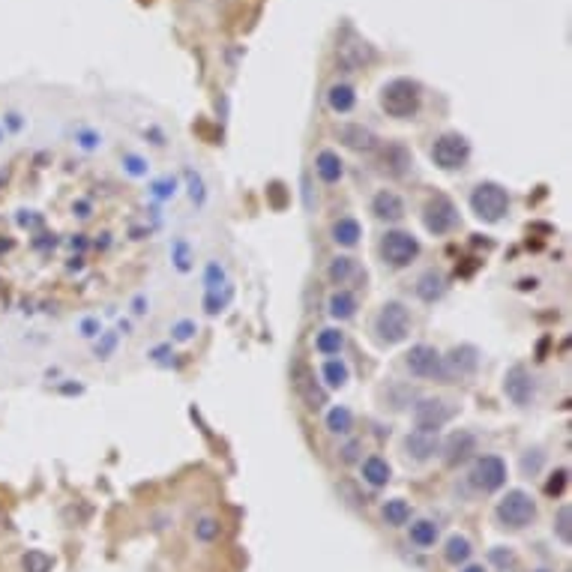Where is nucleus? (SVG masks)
Returning a JSON list of instances; mask_svg holds the SVG:
<instances>
[{
	"label": "nucleus",
	"mask_w": 572,
	"mask_h": 572,
	"mask_svg": "<svg viewBox=\"0 0 572 572\" xmlns=\"http://www.w3.org/2000/svg\"><path fill=\"white\" fill-rule=\"evenodd\" d=\"M411 330H413V318H411L408 306L398 303V300H387V303L378 309L375 321H371V333H375V339L387 348L402 345V341L411 336Z\"/></svg>",
	"instance_id": "nucleus-1"
},
{
	"label": "nucleus",
	"mask_w": 572,
	"mask_h": 572,
	"mask_svg": "<svg viewBox=\"0 0 572 572\" xmlns=\"http://www.w3.org/2000/svg\"><path fill=\"white\" fill-rule=\"evenodd\" d=\"M381 108L390 114L396 120H411L413 114L420 111L423 105V93H420V84L411 81V78H393L381 88Z\"/></svg>",
	"instance_id": "nucleus-2"
},
{
	"label": "nucleus",
	"mask_w": 572,
	"mask_h": 572,
	"mask_svg": "<svg viewBox=\"0 0 572 572\" xmlns=\"http://www.w3.org/2000/svg\"><path fill=\"white\" fill-rule=\"evenodd\" d=\"M536 516H539L536 500L524 489H509L494 507V519L504 527H509V531H524V527H531L536 521Z\"/></svg>",
	"instance_id": "nucleus-3"
},
{
	"label": "nucleus",
	"mask_w": 572,
	"mask_h": 572,
	"mask_svg": "<svg viewBox=\"0 0 572 572\" xmlns=\"http://www.w3.org/2000/svg\"><path fill=\"white\" fill-rule=\"evenodd\" d=\"M470 210H474V216L480 222L497 225L500 219H507V213H509V192L492 180L477 183L474 192H470Z\"/></svg>",
	"instance_id": "nucleus-4"
},
{
	"label": "nucleus",
	"mask_w": 572,
	"mask_h": 572,
	"mask_svg": "<svg viewBox=\"0 0 572 572\" xmlns=\"http://www.w3.org/2000/svg\"><path fill=\"white\" fill-rule=\"evenodd\" d=\"M378 252H381V261L387 267L405 270V267H411L413 261L420 258V240L413 237L411 231H398V228H393V231H387L381 237Z\"/></svg>",
	"instance_id": "nucleus-5"
},
{
	"label": "nucleus",
	"mask_w": 572,
	"mask_h": 572,
	"mask_svg": "<svg viewBox=\"0 0 572 572\" xmlns=\"http://www.w3.org/2000/svg\"><path fill=\"white\" fill-rule=\"evenodd\" d=\"M432 162L440 171H462L470 162V141L459 132H443L432 144Z\"/></svg>",
	"instance_id": "nucleus-6"
},
{
	"label": "nucleus",
	"mask_w": 572,
	"mask_h": 572,
	"mask_svg": "<svg viewBox=\"0 0 572 572\" xmlns=\"http://www.w3.org/2000/svg\"><path fill=\"white\" fill-rule=\"evenodd\" d=\"M470 485H474L477 492L482 494H494L507 485V462L500 459V455H480V459L474 462V467H470L467 474Z\"/></svg>",
	"instance_id": "nucleus-7"
},
{
	"label": "nucleus",
	"mask_w": 572,
	"mask_h": 572,
	"mask_svg": "<svg viewBox=\"0 0 572 572\" xmlns=\"http://www.w3.org/2000/svg\"><path fill=\"white\" fill-rule=\"evenodd\" d=\"M455 417V408L447 398H420L417 405H413V423H417V432H425V435H438L443 425Z\"/></svg>",
	"instance_id": "nucleus-8"
},
{
	"label": "nucleus",
	"mask_w": 572,
	"mask_h": 572,
	"mask_svg": "<svg viewBox=\"0 0 572 572\" xmlns=\"http://www.w3.org/2000/svg\"><path fill=\"white\" fill-rule=\"evenodd\" d=\"M423 225H425L428 234L443 237V234H450L459 228V210H455V204L447 195H432L423 207Z\"/></svg>",
	"instance_id": "nucleus-9"
},
{
	"label": "nucleus",
	"mask_w": 572,
	"mask_h": 572,
	"mask_svg": "<svg viewBox=\"0 0 572 572\" xmlns=\"http://www.w3.org/2000/svg\"><path fill=\"white\" fill-rule=\"evenodd\" d=\"M440 351L432 345H413L405 354V369L420 381H440L443 383V366H440Z\"/></svg>",
	"instance_id": "nucleus-10"
},
{
	"label": "nucleus",
	"mask_w": 572,
	"mask_h": 572,
	"mask_svg": "<svg viewBox=\"0 0 572 572\" xmlns=\"http://www.w3.org/2000/svg\"><path fill=\"white\" fill-rule=\"evenodd\" d=\"M440 366H443V383L465 381L470 375H477L480 351L474 345H459V348H452L447 356H440Z\"/></svg>",
	"instance_id": "nucleus-11"
},
{
	"label": "nucleus",
	"mask_w": 572,
	"mask_h": 572,
	"mask_svg": "<svg viewBox=\"0 0 572 572\" xmlns=\"http://www.w3.org/2000/svg\"><path fill=\"white\" fill-rule=\"evenodd\" d=\"M504 393L516 408H531L536 402V378L524 366H512L504 375Z\"/></svg>",
	"instance_id": "nucleus-12"
},
{
	"label": "nucleus",
	"mask_w": 572,
	"mask_h": 572,
	"mask_svg": "<svg viewBox=\"0 0 572 572\" xmlns=\"http://www.w3.org/2000/svg\"><path fill=\"white\" fill-rule=\"evenodd\" d=\"M336 135H339L341 144H345L348 150H354V153H375L381 147L378 135L363 123H341L336 129Z\"/></svg>",
	"instance_id": "nucleus-13"
},
{
	"label": "nucleus",
	"mask_w": 572,
	"mask_h": 572,
	"mask_svg": "<svg viewBox=\"0 0 572 572\" xmlns=\"http://www.w3.org/2000/svg\"><path fill=\"white\" fill-rule=\"evenodd\" d=\"M411 165H413V156L405 144H398V141H393V144H387L381 150V171L387 177H396V180L408 177Z\"/></svg>",
	"instance_id": "nucleus-14"
},
{
	"label": "nucleus",
	"mask_w": 572,
	"mask_h": 572,
	"mask_svg": "<svg viewBox=\"0 0 572 572\" xmlns=\"http://www.w3.org/2000/svg\"><path fill=\"white\" fill-rule=\"evenodd\" d=\"M440 452H443V459H447V465L455 467V465L467 462L470 455L477 452V438L470 435V432H465V428H459V432H452L447 438V443L440 447Z\"/></svg>",
	"instance_id": "nucleus-15"
},
{
	"label": "nucleus",
	"mask_w": 572,
	"mask_h": 572,
	"mask_svg": "<svg viewBox=\"0 0 572 572\" xmlns=\"http://www.w3.org/2000/svg\"><path fill=\"white\" fill-rule=\"evenodd\" d=\"M402 450H405V455L411 462L423 465V462L432 459V455L440 452V440H438V435H425V432H417V428H413L411 435H405Z\"/></svg>",
	"instance_id": "nucleus-16"
},
{
	"label": "nucleus",
	"mask_w": 572,
	"mask_h": 572,
	"mask_svg": "<svg viewBox=\"0 0 572 572\" xmlns=\"http://www.w3.org/2000/svg\"><path fill=\"white\" fill-rule=\"evenodd\" d=\"M294 378H297L294 387H297L300 398L306 402V408H309V411H321V408L327 405V390L321 387L318 381H314L312 371H306L303 366H297V375H294Z\"/></svg>",
	"instance_id": "nucleus-17"
},
{
	"label": "nucleus",
	"mask_w": 572,
	"mask_h": 572,
	"mask_svg": "<svg viewBox=\"0 0 572 572\" xmlns=\"http://www.w3.org/2000/svg\"><path fill=\"white\" fill-rule=\"evenodd\" d=\"M371 213H375V219H381V222H402L405 219V201L393 189H381V192H375V198H371Z\"/></svg>",
	"instance_id": "nucleus-18"
},
{
	"label": "nucleus",
	"mask_w": 572,
	"mask_h": 572,
	"mask_svg": "<svg viewBox=\"0 0 572 572\" xmlns=\"http://www.w3.org/2000/svg\"><path fill=\"white\" fill-rule=\"evenodd\" d=\"M417 297L423 300V303H438V300L447 294V279H443V273L440 270H425V273L417 279Z\"/></svg>",
	"instance_id": "nucleus-19"
},
{
	"label": "nucleus",
	"mask_w": 572,
	"mask_h": 572,
	"mask_svg": "<svg viewBox=\"0 0 572 572\" xmlns=\"http://www.w3.org/2000/svg\"><path fill=\"white\" fill-rule=\"evenodd\" d=\"M330 237H333L336 246H341V249H354L356 243H360V237H363V228H360V222H356L354 216H341V219L333 222Z\"/></svg>",
	"instance_id": "nucleus-20"
},
{
	"label": "nucleus",
	"mask_w": 572,
	"mask_h": 572,
	"mask_svg": "<svg viewBox=\"0 0 572 572\" xmlns=\"http://www.w3.org/2000/svg\"><path fill=\"white\" fill-rule=\"evenodd\" d=\"M314 174H318L324 183H339L345 177V165H341L336 150H321L314 156Z\"/></svg>",
	"instance_id": "nucleus-21"
},
{
	"label": "nucleus",
	"mask_w": 572,
	"mask_h": 572,
	"mask_svg": "<svg viewBox=\"0 0 572 572\" xmlns=\"http://www.w3.org/2000/svg\"><path fill=\"white\" fill-rule=\"evenodd\" d=\"M360 470H363V480L371 485V489H383L393 477L387 459H381V455H369V459L360 465Z\"/></svg>",
	"instance_id": "nucleus-22"
},
{
	"label": "nucleus",
	"mask_w": 572,
	"mask_h": 572,
	"mask_svg": "<svg viewBox=\"0 0 572 572\" xmlns=\"http://www.w3.org/2000/svg\"><path fill=\"white\" fill-rule=\"evenodd\" d=\"M327 312H330V318H336V321H348L356 314V297L345 288H336L330 294V300H327Z\"/></svg>",
	"instance_id": "nucleus-23"
},
{
	"label": "nucleus",
	"mask_w": 572,
	"mask_h": 572,
	"mask_svg": "<svg viewBox=\"0 0 572 572\" xmlns=\"http://www.w3.org/2000/svg\"><path fill=\"white\" fill-rule=\"evenodd\" d=\"M470 554H474V546H470V539L462 536V534H452L447 542H443V561H447L450 566L467 563Z\"/></svg>",
	"instance_id": "nucleus-24"
},
{
	"label": "nucleus",
	"mask_w": 572,
	"mask_h": 572,
	"mask_svg": "<svg viewBox=\"0 0 572 572\" xmlns=\"http://www.w3.org/2000/svg\"><path fill=\"white\" fill-rule=\"evenodd\" d=\"M408 536H411V542L417 549H432L438 542V536H440V531H438V524L432 519H417V521H411Z\"/></svg>",
	"instance_id": "nucleus-25"
},
{
	"label": "nucleus",
	"mask_w": 572,
	"mask_h": 572,
	"mask_svg": "<svg viewBox=\"0 0 572 572\" xmlns=\"http://www.w3.org/2000/svg\"><path fill=\"white\" fill-rule=\"evenodd\" d=\"M321 378L327 383V390H341L351 381V369L345 360H327L321 366Z\"/></svg>",
	"instance_id": "nucleus-26"
},
{
	"label": "nucleus",
	"mask_w": 572,
	"mask_h": 572,
	"mask_svg": "<svg viewBox=\"0 0 572 572\" xmlns=\"http://www.w3.org/2000/svg\"><path fill=\"white\" fill-rule=\"evenodd\" d=\"M327 105L336 114H348L354 105H356V93L351 84H333L330 90H327Z\"/></svg>",
	"instance_id": "nucleus-27"
},
{
	"label": "nucleus",
	"mask_w": 572,
	"mask_h": 572,
	"mask_svg": "<svg viewBox=\"0 0 572 572\" xmlns=\"http://www.w3.org/2000/svg\"><path fill=\"white\" fill-rule=\"evenodd\" d=\"M356 273V261L351 258V255H336V258L330 261V267H327V279H330V285H348Z\"/></svg>",
	"instance_id": "nucleus-28"
},
{
	"label": "nucleus",
	"mask_w": 572,
	"mask_h": 572,
	"mask_svg": "<svg viewBox=\"0 0 572 572\" xmlns=\"http://www.w3.org/2000/svg\"><path fill=\"white\" fill-rule=\"evenodd\" d=\"M381 512H383V521H387L390 527H405L411 521V516H413V509H411V504L405 497H390Z\"/></svg>",
	"instance_id": "nucleus-29"
},
{
	"label": "nucleus",
	"mask_w": 572,
	"mask_h": 572,
	"mask_svg": "<svg viewBox=\"0 0 572 572\" xmlns=\"http://www.w3.org/2000/svg\"><path fill=\"white\" fill-rule=\"evenodd\" d=\"M314 348H318V354H324V356H336V354H341V348H345V333H341L339 327H324L318 333V339H314Z\"/></svg>",
	"instance_id": "nucleus-30"
},
{
	"label": "nucleus",
	"mask_w": 572,
	"mask_h": 572,
	"mask_svg": "<svg viewBox=\"0 0 572 572\" xmlns=\"http://www.w3.org/2000/svg\"><path fill=\"white\" fill-rule=\"evenodd\" d=\"M354 428V413L345 405H336L327 411V432L330 435H348Z\"/></svg>",
	"instance_id": "nucleus-31"
},
{
	"label": "nucleus",
	"mask_w": 572,
	"mask_h": 572,
	"mask_svg": "<svg viewBox=\"0 0 572 572\" xmlns=\"http://www.w3.org/2000/svg\"><path fill=\"white\" fill-rule=\"evenodd\" d=\"M371 60V48L366 42H351V46H341V63L348 69H360L363 63Z\"/></svg>",
	"instance_id": "nucleus-32"
},
{
	"label": "nucleus",
	"mask_w": 572,
	"mask_h": 572,
	"mask_svg": "<svg viewBox=\"0 0 572 572\" xmlns=\"http://www.w3.org/2000/svg\"><path fill=\"white\" fill-rule=\"evenodd\" d=\"M222 536V524H219V519H213V516H201L195 521V539L198 542H204V546H210V542H216Z\"/></svg>",
	"instance_id": "nucleus-33"
},
{
	"label": "nucleus",
	"mask_w": 572,
	"mask_h": 572,
	"mask_svg": "<svg viewBox=\"0 0 572 572\" xmlns=\"http://www.w3.org/2000/svg\"><path fill=\"white\" fill-rule=\"evenodd\" d=\"M554 536L561 539L563 546H569V542H572V509L566 504L554 512Z\"/></svg>",
	"instance_id": "nucleus-34"
},
{
	"label": "nucleus",
	"mask_w": 572,
	"mask_h": 572,
	"mask_svg": "<svg viewBox=\"0 0 572 572\" xmlns=\"http://www.w3.org/2000/svg\"><path fill=\"white\" fill-rule=\"evenodd\" d=\"M51 566H54V557L46 554V551L33 549V551L24 554V569L27 572H51Z\"/></svg>",
	"instance_id": "nucleus-35"
},
{
	"label": "nucleus",
	"mask_w": 572,
	"mask_h": 572,
	"mask_svg": "<svg viewBox=\"0 0 572 572\" xmlns=\"http://www.w3.org/2000/svg\"><path fill=\"white\" fill-rule=\"evenodd\" d=\"M566 482H569V470L566 467H557L554 474L549 477V482H546V494L549 497H561L563 489H566Z\"/></svg>",
	"instance_id": "nucleus-36"
},
{
	"label": "nucleus",
	"mask_w": 572,
	"mask_h": 572,
	"mask_svg": "<svg viewBox=\"0 0 572 572\" xmlns=\"http://www.w3.org/2000/svg\"><path fill=\"white\" fill-rule=\"evenodd\" d=\"M225 270H222V264H216V261H210L207 264V291H219V288H225Z\"/></svg>",
	"instance_id": "nucleus-37"
},
{
	"label": "nucleus",
	"mask_w": 572,
	"mask_h": 572,
	"mask_svg": "<svg viewBox=\"0 0 572 572\" xmlns=\"http://www.w3.org/2000/svg\"><path fill=\"white\" fill-rule=\"evenodd\" d=\"M195 333H198L195 321H177L174 327H171V339H174V341H189Z\"/></svg>",
	"instance_id": "nucleus-38"
},
{
	"label": "nucleus",
	"mask_w": 572,
	"mask_h": 572,
	"mask_svg": "<svg viewBox=\"0 0 572 572\" xmlns=\"http://www.w3.org/2000/svg\"><path fill=\"white\" fill-rule=\"evenodd\" d=\"M360 450H363V443H360V440H348L345 447L339 450V459L345 462V465H354V462H360Z\"/></svg>",
	"instance_id": "nucleus-39"
},
{
	"label": "nucleus",
	"mask_w": 572,
	"mask_h": 572,
	"mask_svg": "<svg viewBox=\"0 0 572 572\" xmlns=\"http://www.w3.org/2000/svg\"><path fill=\"white\" fill-rule=\"evenodd\" d=\"M189 195H192L195 204H204V183L198 174H189Z\"/></svg>",
	"instance_id": "nucleus-40"
},
{
	"label": "nucleus",
	"mask_w": 572,
	"mask_h": 572,
	"mask_svg": "<svg viewBox=\"0 0 572 572\" xmlns=\"http://www.w3.org/2000/svg\"><path fill=\"white\" fill-rule=\"evenodd\" d=\"M174 258H177V267H180V270H189V246H186L183 240L174 243Z\"/></svg>",
	"instance_id": "nucleus-41"
},
{
	"label": "nucleus",
	"mask_w": 572,
	"mask_h": 572,
	"mask_svg": "<svg viewBox=\"0 0 572 572\" xmlns=\"http://www.w3.org/2000/svg\"><path fill=\"white\" fill-rule=\"evenodd\" d=\"M531 452H534V459H531V455H524V459H521V470H524V474H536L539 465H542V452L539 450H531Z\"/></svg>",
	"instance_id": "nucleus-42"
},
{
	"label": "nucleus",
	"mask_w": 572,
	"mask_h": 572,
	"mask_svg": "<svg viewBox=\"0 0 572 572\" xmlns=\"http://www.w3.org/2000/svg\"><path fill=\"white\" fill-rule=\"evenodd\" d=\"M114 345H117V336L108 333V336L102 339V345H96V356H99V360H108V354L114 351Z\"/></svg>",
	"instance_id": "nucleus-43"
},
{
	"label": "nucleus",
	"mask_w": 572,
	"mask_h": 572,
	"mask_svg": "<svg viewBox=\"0 0 572 572\" xmlns=\"http://www.w3.org/2000/svg\"><path fill=\"white\" fill-rule=\"evenodd\" d=\"M174 180H159V183H153V195L156 198H171V195H174Z\"/></svg>",
	"instance_id": "nucleus-44"
},
{
	"label": "nucleus",
	"mask_w": 572,
	"mask_h": 572,
	"mask_svg": "<svg viewBox=\"0 0 572 572\" xmlns=\"http://www.w3.org/2000/svg\"><path fill=\"white\" fill-rule=\"evenodd\" d=\"M126 168H129V174H135V177H141V174H147V168H144V162L138 159V156H126Z\"/></svg>",
	"instance_id": "nucleus-45"
},
{
	"label": "nucleus",
	"mask_w": 572,
	"mask_h": 572,
	"mask_svg": "<svg viewBox=\"0 0 572 572\" xmlns=\"http://www.w3.org/2000/svg\"><path fill=\"white\" fill-rule=\"evenodd\" d=\"M81 330H84V336L88 339H93V336H99V321H93V318H88L81 324Z\"/></svg>",
	"instance_id": "nucleus-46"
},
{
	"label": "nucleus",
	"mask_w": 572,
	"mask_h": 572,
	"mask_svg": "<svg viewBox=\"0 0 572 572\" xmlns=\"http://www.w3.org/2000/svg\"><path fill=\"white\" fill-rule=\"evenodd\" d=\"M492 561H497L500 566H509V563H512V554H509V551H507V554H504V551H492Z\"/></svg>",
	"instance_id": "nucleus-47"
},
{
	"label": "nucleus",
	"mask_w": 572,
	"mask_h": 572,
	"mask_svg": "<svg viewBox=\"0 0 572 572\" xmlns=\"http://www.w3.org/2000/svg\"><path fill=\"white\" fill-rule=\"evenodd\" d=\"M459 572H489V569H485L482 563H467V566H462Z\"/></svg>",
	"instance_id": "nucleus-48"
},
{
	"label": "nucleus",
	"mask_w": 572,
	"mask_h": 572,
	"mask_svg": "<svg viewBox=\"0 0 572 572\" xmlns=\"http://www.w3.org/2000/svg\"><path fill=\"white\" fill-rule=\"evenodd\" d=\"M132 306H135V314H144V312H147V309H144V306H147V303H144V297H135V303H132Z\"/></svg>",
	"instance_id": "nucleus-49"
},
{
	"label": "nucleus",
	"mask_w": 572,
	"mask_h": 572,
	"mask_svg": "<svg viewBox=\"0 0 572 572\" xmlns=\"http://www.w3.org/2000/svg\"><path fill=\"white\" fill-rule=\"evenodd\" d=\"M75 210H78V216H90V213H88V204H84V201L75 204Z\"/></svg>",
	"instance_id": "nucleus-50"
},
{
	"label": "nucleus",
	"mask_w": 572,
	"mask_h": 572,
	"mask_svg": "<svg viewBox=\"0 0 572 572\" xmlns=\"http://www.w3.org/2000/svg\"><path fill=\"white\" fill-rule=\"evenodd\" d=\"M534 572H549V569H534Z\"/></svg>",
	"instance_id": "nucleus-51"
}]
</instances>
